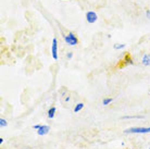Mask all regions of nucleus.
Here are the masks:
<instances>
[{"label":"nucleus","instance_id":"obj_4","mask_svg":"<svg viewBox=\"0 0 150 149\" xmlns=\"http://www.w3.org/2000/svg\"><path fill=\"white\" fill-rule=\"evenodd\" d=\"M86 20H87V22L90 23V24L95 23L98 20L97 13H96L95 11H88L86 13Z\"/></svg>","mask_w":150,"mask_h":149},{"label":"nucleus","instance_id":"obj_9","mask_svg":"<svg viewBox=\"0 0 150 149\" xmlns=\"http://www.w3.org/2000/svg\"><path fill=\"white\" fill-rule=\"evenodd\" d=\"M84 108V104H82V102H79V104H77L76 106L74 107V112L75 113H77V112H79L82 109Z\"/></svg>","mask_w":150,"mask_h":149},{"label":"nucleus","instance_id":"obj_13","mask_svg":"<svg viewBox=\"0 0 150 149\" xmlns=\"http://www.w3.org/2000/svg\"><path fill=\"white\" fill-rule=\"evenodd\" d=\"M0 125H1V127H6L8 125V122L7 120L4 119H0Z\"/></svg>","mask_w":150,"mask_h":149},{"label":"nucleus","instance_id":"obj_11","mask_svg":"<svg viewBox=\"0 0 150 149\" xmlns=\"http://www.w3.org/2000/svg\"><path fill=\"white\" fill-rule=\"evenodd\" d=\"M112 101H113V98H105V99L102 100V104H103V106H108V104H110Z\"/></svg>","mask_w":150,"mask_h":149},{"label":"nucleus","instance_id":"obj_2","mask_svg":"<svg viewBox=\"0 0 150 149\" xmlns=\"http://www.w3.org/2000/svg\"><path fill=\"white\" fill-rule=\"evenodd\" d=\"M63 38H64V41H65L69 46H75V45H77V43H79L77 37H76L75 34H73V33H69L68 35H63Z\"/></svg>","mask_w":150,"mask_h":149},{"label":"nucleus","instance_id":"obj_6","mask_svg":"<svg viewBox=\"0 0 150 149\" xmlns=\"http://www.w3.org/2000/svg\"><path fill=\"white\" fill-rule=\"evenodd\" d=\"M142 63H143L145 67H149V65H150V55H149V53L144 55L143 59H142Z\"/></svg>","mask_w":150,"mask_h":149},{"label":"nucleus","instance_id":"obj_14","mask_svg":"<svg viewBox=\"0 0 150 149\" xmlns=\"http://www.w3.org/2000/svg\"><path fill=\"white\" fill-rule=\"evenodd\" d=\"M41 127V125L40 124H35L34 126H33V128H34V130H39V128H40Z\"/></svg>","mask_w":150,"mask_h":149},{"label":"nucleus","instance_id":"obj_12","mask_svg":"<svg viewBox=\"0 0 150 149\" xmlns=\"http://www.w3.org/2000/svg\"><path fill=\"white\" fill-rule=\"evenodd\" d=\"M124 62H125V65H126V64H133V63H134V62H133V60L131 59V57H129V56L125 57V59H124Z\"/></svg>","mask_w":150,"mask_h":149},{"label":"nucleus","instance_id":"obj_10","mask_svg":"<svg viewBox=\"0 0 150 149\" xmlns=\"http://www.w3.org/2000/svg\"><path fill=\"white\" fill-rule=\"evenodd\" d=\"M125 46H126V44H115V45L113 46V48L115 49V50H121V49L125 48Z\"/></svg>","mask_w":150,"mask_h":149},{"label":"nucleus","instance_id":"obj_8","mask_svg":"<svg viewBox=\"0 0 150 149\" xmlns=\"http://www.w3.org/2000/svg\"><path fill=\"white\" fill-rule=\"evenodd\" d=\"M122 120H128V119H144L143 116H125L121 118Z\"/></svg>","mask_w":150,"mask_h":149},{"label":"nucleus","instance_id":"obj_15","mask_svg":"<svg viewBox=\"0 0 150 149\" xmlns=\"http://www.w3.org/2000/svg\"><path fill=\"white\" fill-rule=\"evenodd\" d=\"M72 57H73V53H72V52H68V55H67V58L70 60V59H72Z\"/></svg>","mask_w":150,"mask_h":149},{"label":"nucleus","instance_id":"obj_7","mask_svg":"<svg viewBox=\"0 0 150 149\" xmlns=\"http://www.w3.org/2000/svg\"><path fill=\"white\" fill-rule=\"evenodd\" d=\"M48 118L49 119H53L54 118V114H56V107H51V108H49L48 110Z\"/></svg>","mask_w":150,"mask_h":149},{"label":"nucleus","instance_id":"obj_3","mask_svg":"<svg viewBox=\"0 0 150 149\" xmlns=\"http://www.w3.org/2000/svg\"><path fill=\"white\" fill-rule=\"evenodd\" d=\"M51 55H52L53 60H58V40L54 37L52 39V45H51Z\"/></svg>","mask_w":150,"mask_h":149},{"label":"nucleus","instance_id":"obj_16","mask_svg":"<svg viewBox=\"0 0 150 149\" xmlns=\"http://www.w3.org/2000/svg\"><path fill=\"white\" fill-rule=\"evenodd\" d=\"M146 16L148 19H150V10H146Z\"/></svg>","mask_w":150,"mask_h":149},{"label":"nucleus","instance_id":"obj_17","mask_svg":"<svg viewBox=\"0 0 150 149\" xmlns=\"http://www.w3.org/2000/svg\"><path fill=\"white\" fill-rule=\"evenodd\" d=\"M149 94H150V92H149Z\"/></svg>","mask_w":150,"mask_h":149},{"label":"nucleus","instance_id":"obj_1","mask_svg":"<svg viewBox=\"0 0 150 149\" xmlns=\"http://www.w3.org/2000/svg\"><path fill=\"white\" fill-rule=\"evenodd\" d=\"M125 134H147L150 133V126L149 127H131L124 131Z\"/></svg>","mask_w":150,"mask_h":149},{"label":"nucleus","instance_id":"obj_18","mask_svg":"<svg viewBox=\"0 0 150 149\" xmlns=\"http://www.w3.org/2000/svg\"><path fill=\"white\" fill-rule=\"evenodd\" d=\"M149 149H150V148H149Z\"/></svg>","mask_w":150,"mask_h":149},{"label":"nucleus","instance_id":"obj_5","mask_svg":"<svg viewBox=\"0 0 150 149\" xmlns=\"http://www.w3.org/2000/svg\"><path fill=\"white\" fill-rule=\"evenodd\" d=\"M50 131V127L48 125H41V127L39 130H37V134L39 136H44V135H47Z\"/></svg>","mask_w":150,"mask_h":149}]
</instances>
